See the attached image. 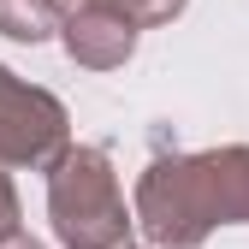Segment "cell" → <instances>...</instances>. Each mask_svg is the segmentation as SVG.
Here are the masks:
<instances>
[{
    "label": "cell",
    "mask_w": 249,
    "mask_h": 249,
    "mask_svg": "<svg viewBox=\"0 0 249 249\" xmlns=\"http://www.w3.org/2000/svg\"><path fill=\"white\" fill-rule=\"evenodd\" d=\"M12 237H18V190H12L6 166H0V243H12Z\"/></svg>",
    "instance_id": "7"
},
{
    "label": "cell",
    "mask_w": 249,
    "mask_h": 249,
    "mask_svg": "<svg viewBox=\"0 0 249 249\" xmlns=\"http://www.w3.org/2000/svg\"><path fill=\"white\" fill-rule=\"evenodd\" d=\"M101 6H113V12H124L137 30H148V24H172L178 12H184V0H101Z\"/></svg>",
    "instance_id": "6"
},
{
    "label": "cell",
    "mask_w": 249,
    "mask_h": 249,
    "mask_svg": "<svg viewBox=\"0 0 249 249\" xmlns=\"http://www.w3.org/2000/svg\"><path fill=\"white\" fill-rule=\"evenodd\" d=\"M59 36H66V53L89 71H113L137 53V24L113 6H101V0L95 6H71L59 18Z\"/></svg>",
    "instance_id": "4"
},
{
    "label": "cell",
    "mask_w": 249,
    "mask_h": 249,
    "mask_svg": "<svg viewBox=\"0 0 249 249\" xmlns=\"http://www.w3.org/2000/svg\"><path fill=\"white\" fill-rule=\"evenodd\" d=\"M71 6H95V0H71Z\"/></svg>",
    "instance_id": "9"
},
{
    "label": "cell",
    "mask_w": 249,
    "mask_h": 249,
    "mask_svg": "<svg viewBox=\"0 0 249 249\" xmlns=\"http://www.w3.org/2000/svg\"><path fill=\"white\" fill-rule=\"evenodd\" d=\"M59 0H0V36L12 42H48L59 30Z\"/></svg>",
    "instance_id": "5"
},
{
    "label": "cell",
    "mask_w": 249,
    "mask_h": 249,
    "mask_svg": "<svg viewBox=\"0 0 249 249\" xmlns=\"http://www.w3.org/2000/svg\"><path fill=\"white\" fill-rule=\"evenodd\" d=\"M154 249H196L213 226H249V142L166 154L137 178V213Z\"/></svg>",
    "instance_id": "1"
},
{
    "label": "cell",
    "mask_w": 249,
    "mask_h": 249,
    "mask_svg": "<svg viewBox=\"0 0 249 249\" xmlns=\"http://www.w3.org/2000/svg\"><path fill=\"white\" fill-rule=\"evenodd\" d=\"M66 124L71 119L59 107V95L0 66V166H53L71 148Z\"/></svg>",
    "instance_id": "3"
},
{
    "label": "cell",
    "mask_w": 249,
    "mask_h": 249,
    "mask_svg": "<svg viewBox=\"0 0 249 249\" xmlns=\"http://www.w3.org/2000/svg\"><path fill=\"white\" fill-rule=\"evenodd\" d=\"M0 249H48V243H36V237H24V231H18L12 243H0Z\"/></svg>",
    "instance_id": "8"
},
{
    "label": "cell",
    "mask_w": 249,
    "mask_h": 249,
    "mask_svg": "<svg viewBox=\"0 0 249 249\" xmlns=\"http://www.w3.org/2000/svg\"><path fill=\"white\" fill-rule=\"evenodd\" d=\"M48 220L66 249H131V208L101 148H66L48 166Z\"/></svg>",
    "instance_id": "2"
}]
</instances>
